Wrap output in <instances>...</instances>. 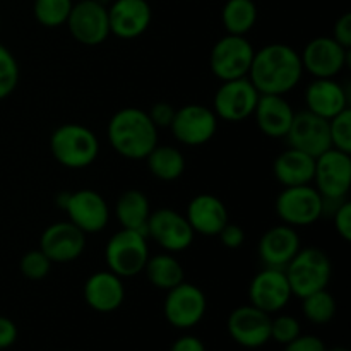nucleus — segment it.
Masks as SVG:
<instances>
[{"instance_id": "f257e3e1", "label": "nucleus", "mask_w": 351, "mask_h": 351, "mask_svg": "<svg viewBox=\"0 0 351 351\" xmlns=\"http://www.w3.org/2000/svg\"><path fill=\"white\" fill-rule=\"evenodd\" d=\"M302 75L300 53L290 45L271 43L256 50L247 77L259 95L285 96L297 88Z\"/></svg>"}, {"instance_id": "f03ea898", "label": "nucleus", "mask_w": 351, "mask_h": 351, "mask_svg": "<svg viewBox=\"0 0 351 351\" xmlns=\"http://www.w3.org/2000/svg\"><path fill=\"white\" fill-rule=\"evenodd\" d=\"M106 136L117 154L127 160H144L158 144V127L146 110L125 106L113 113Z\"/></svg>"}, {"instance_id": "7ed1b4c3", "label": "nucleus", "mask_w": 351, "mask_h": 351, "mask_svg": "<svg viewBox=\"0 0 351 351\" xmlns=\"http://www.w3.org/2000/svg\"><path fill=\"white\" fill-rule=\"evenodd\" d=\"M50 151L58 165L69 170L91 167L99 154L98 136L81 123H64L50 136Z\"/></svg>"}, {"instance_id": "20e7f679", "label": "nucleus", "mask_w": 351, "mask_h": 351, "mask_svg": "<svg viewBox=\"0 0 351 351\" xmlns=\"http://www.w3.org/2000/svg\"><path fill=\"white\" fill-rule=\"evenodd\" d=\"M293 297L304 298L328 288L332 276V264L328 254L317 247L300 249L285 267Z\"/></svg>"}, {"instance_id": "39448f33", "label": "nucleus", "mask_w": 351, "mask_h": 351, "mask_svg": "<svg viewBox=\"0 0 351 351\" xmlns=\"http://www.w3.org/2000/svg\"><path fill=\"white\" fill-rule=\"evenodd\" d=\"M149 259L146 233L122 228L110 237L105 247L106 266L120 278H134L144 271Z\"/></svg>"}, {"instance_id": "423d86ee", "label": "nucleus", "mask_w": 351, "mask_h": 351, "mask_svg": "<svg viewBox=\"0 0 351 351\" xmlns=\"http://www.w3.org/2000/svg\"><path fill=\"white\" fill-rule=\"evenodd\" d=\"M276 215L281 223L293 228L311 226L324 216V201L312 184L285 187L278 194Z\"/></svg>"}, {"instance_id": "0eeeda50", "label": "nucleus", "mask_w": 351, "mask_h": 351, "mask_svg": "<svg viewBox=\"0 0 351 351\" xmlns=\"http://www.w3.org/2000/svg\"><path fill=\"white\" fill-rule=\"evenodd\" d=\"M314 187L324 201H345L351 187V154L329 147L315 158Z\"/></svg>"}, {"instance_id": "6e6552de", "label": "nucleus", "mask_w": 351, "mask_h": 351, "mask_svg": "<svg viewBox=\"0 0 351 351\" xmlns=\"http://www.w3.org/2000/svg\"><path fill=\"white\" fill-rule=\"evenodd\" d=\"M256 50L245 36L225 34L209 53V69L219 81H233L249 75Z\"/></svg>"}, {"instance_id": "1a4fd4ad", "label": "nucleus", "mask_w": 351, "mask_h": 351, "mask_svg": "<svg viewBox=\"0 0 351 351\" xmlns=\"http://www.w3.org/2000/svg\"><path fill=\"white\" fill-rule=\"evenodd\" d=\"M208 311V298L204 291L194 283L182 281L167 291L163 304L165 319L170 326L180 331L195 328L204 319Z\"/></svg>"}, {"instance_id": "9d476101", "label": "nucleus", "mask_w": 351, "mask_h": 351, "mask_svg": "<svg viewBox=\"0 0 351 351\" xmlns=\"http://www.w3.org/2000/svg\"><path fill=\"white\" fill-rule=\"evenodd\" d=\"M259 96L249 77L223 81L213 98V112L218 120L230 123L243 122L254 115Z\"/></svg>"}, {"instance_id": "9b49d317", "label": "nucleus", "mask_w": 351, "mask_h": 351, "mask_svg": "<svg viewBox=\"0 0 351 351\" xmlns=\"http://www.w3.org/2000/svg\"><path fill=\"white\" fill-rule=\"evenodd\" d=\"M146 237L156 242L165 252L178 254L192 245L195 233L185 215L173 209L161 208L151 211L146 223Z\"/></svg>"}, {"instance_id": "f8f14e48", "label": "nucleus", "mask_w": 351, "mask_h": 351, "mask_svg": "<svg viewBox=\"0 0 351 351\" xmlns=\"http://www.w3.org/2000/svg\"><path fill=\"white\" fill-rule=\"evenodd\" d=\"M350 53L351 50L341 47L332 36H317L302 50V67L314 79H335L348 67Z\"/></svg>"}, {"instance_id": "ddd939ff", "label": "nucleus", "mask_w": 351, "mask_h": 351, "mask_svg": "<svg viewBox=\"0 0 351 351\" xmlns=\"http://www.w3.org/2000/svg\"><path fill=\"white\" fill-rule=\"evenodd\" d=\"M71 36L84 47H98L108 40V7L95 0H77L72 5L67 19Z\"/></svg>"}, {"instance_id": "4468645a", "label": "nucleus", "mask_w": 351, "mask_h": 351, "mask_svg": "<svg viewBox=\"0 0 351 351\" xmlns=\"http://www.w3.org/2000/svg\"><path fill=\"white\" fill-rule=\"evenodd\" d=\"M170 130L184 146H202L215 137L218 130V117L209 106L191 103L175 110Z\"/></svg>"}, {"instance_id": "2eb2a0df", "label": "nucleus", "mask_w": 351, "mask_h": 351, "mask_svg": "<svg viewBox=\"0 0 351 351\" xmlns=\"http://www.w3.org/2000/svg\"><path fill=\"white\" fill-rule=\"evenodd\" d=\"M226 329L230 338L242 348H263L271 341V315L250 304L240 305L230 312Z\"/></svg>"}, {"instance_id": "dca6fc26", "label": "nucleus", "mask_w": 351, "mask_h": 351, "mask_svg": "<svg viewBox=\"0 0 351 351\" xmlns=\"http://www.w3.org/2000/svg\"><path fill=\"white\" fill-rule=\"evenodd\" d=\"M64 211L67 213L69 221L86 235L103 232L110 221V208L105 197L91 189L69 192Z\"/></svg>"}, {"instance_id": "f3484780", "label": "nucleus", "mask_w": 351, "mask_h": 351, "mask_svg": "<svg viewBox=\"0 0 351 351\" xmlns=\"http://www.w3.org/2000/svg\"><path fill=\"white\" fill-rule=\"evenodd\" d=\"M291 288L283 269L264 267L249 285V304L266 314H278L290 304Z\"/></svg>"}, {"instance_id": "a211bd4d", "label": "nucleus", "mask_w": 351, "mask_h": 351, "mask_svg": "<svg viewBox=\"0 0 351 351\" xmlns=\"http://www.w3.org/2000/svg\"><path fill=\"white\" fill-rule=\"evenodd\" d=\"M84 249L86 233L69 219L47 226L40 237V250L51 263H74L84 254Z\"/></svg>"}, {"instance_id": "6ab92c4d", "label": "nucleus", "mask_w": 351, "mask_h": 351, "mask_svg": "<svg viewBox=\"0 0 351 351\" xmlns=\"http://www.w3.org/2000/svg\"><path fill=\"white\" fill-rule=\"evenodd\" d=\"M288 147H295L298 151L317 158L324 151L331 147V137H329V120L314 115L308 110L295 112L293 122L287 134Z\"/></svg>"}, {"instance_id": "aec40b11", "label": "nucleus", "mask_w": 351, "mask_h": 351, "mask_svg": "<svg viewBox=\"0 0 351 351\" xmlns=\"http://www.w3.org/2000/svg\"><path fill=\"white\" fill-rule=\"evenodd\" d=\"M153 19L146 0H113L108 7L110 33L120 40H136L144 34Z\"/></svg>"}, {"instance_id": "412c9836", "label": "nucleus", "mask_w": 351, "mask_h": 351, "mask_svg": "<svg viewBox=\"0 0 351 351\" xmlns=\"http://www.w3.org/2000/svg\"><path fill=\"white\" fill-rule=\"evenodd\" d=\"M300 249L302 240L297 228L285 223L266 230L257 245L261 263L264 264V267H274V269H285Z\"/></svg>"}, {"instance_id": "4be33fe9", "label": "nucleus", "mask_w": 351, "mask_h": 351, "mask_svg": "<svg viewBox=\"0 0 351 351\" xmlns=\"http://www.w3.org/2000/svg\"><path fill=\"white\" fill-rule=\"evenodd\" d=\"M82 297L89 308L99 314H110L122 307L125 300L123 278L112 271H96L86 280Z\"/></svg>"}, {"instance_id": "5701e85b", "label": "nucleus", "mask_w": 351, "mask_h": 351, "mask_svg": "<svg viewBox=\"0 0 351 351\" xmlns=\"http://www.w3.org/2000/svg\"><path fill=\"white\" fill-rule=\"evenodd\" d=\"M185 218L195 235L218 237L223 226L228 223V209L216 195L199 194L189 202Z\"/></svg>"}, {"instance_id": "b1692460", "label": "nucleus", "mask_w": 351, "mask_h": 351, "mask_svg": "<svg viewBox=\"0 0 351 351\" xmlns=\"http://www.w3.org/2000/svg\"><path fill=\"white\" fill-rule=\"evenodd\" d=\"M305 106L314 115L331 120L350 108L348 91L336 79H314L305 89Z\"/></svg>"}, {"instance_id": "393cba45", "label": "nucleus", "mask_w": 351, "mask_h": 351, "mask_svg": "<svg viewBox=\"0 0 351 351\" xmlns=\"http://www.w3.org/2000/svg\"><path fill=\"white\" fill-rule=\"evenodd\" d=\"M261 132L271 139H285L293 122L295 110L285 96L261 95L254 115Z\"/></svg>"}, {"instance_id": "a878e982", "label": "nucleus", "mask_w": 351, "mask_h": 351, "mask_svg": "<svg viewBox=\"0 0 351 351\" xmlns=\"http://www.w3.org/2000/svg\"><path fill=\"white\" fill-rule=\"evenodd\" d=\"M315 158L295 147L281 151L273 163V173L283 187L308 185L314 180Z\"/></svg>"}, {"instance_id": "bb28decb", "label": "nucleus", "mask_w": 351, "mask_h": 351, "mask_svg": "<svg viewBox=\"0 0 351 351\" xmlns=\"http://www.w3.org/2000/svg\"><path fill=\"white\" fill-rule=\"evenodd\" d=\"M151 215L149 199L139 189L122 192L115 202V218L122 228L146 233V223Z\"/></svg>"}, {"instance_id": "cd10ccee", "label": "nucleus", "mask_w": 351, "mask_h": 351, "mask_svg": "<svg viewBox=\"0 0 351 351\" xmlns=\"http://www.w3.org/2000/svg\"><path fill=\"white\" fill-rule=\"evenodd\" d=\"M144 274H146L147 281L153 285L158 290L168 291L185 281L184 267H182L180 261L175 257V254L163 252L149 256L146 266H144Z\"/></svg>"}, {"instance_id": "c85d7f7f", "label": "nucleus", "mask_w": 351, "mask_h": 351, "mask_svg": "<svg viewBox=\"0 0 351 351\" xmlns=\"http://www.w3.org/2000/svg\"><path fill=\"white\" fill-rule=\"evenodd\" d=\"M144 160H146L151 175L161 182L178 180L185 171L184 154L170 144L158 143Z\"/></svg>"}, {"instance_id": "c756f323", "label": "nucleus", "mask_w": 351, "mask_h": 351, "mask_svg": "<svg viewBox=\"0 0 351 351\" xmlns=\"http://www.w3.org/2000/svg\"><path fill=\"white\" fill-rule=\"evenodd\" d=\"M221 23L226 34L245 36L257 23V5L254 0H228L223 5Z\"/></svg>"}, {"instance_id": "7c9ffc66", "label": "nucleus", "mask_w": 351, "mask_h": 351, "mask_svg": "<svg viewBox=\"0 0 351 351\" xmlns=\"http://www.w3.org/2000/svg\"><path fill=\"white\" fill-rule=\"evenodd\" d=\"M336 308H338V305H336L335 297L329 293L328 288L314 291V293L302 298L304 317L315 326L329 324L335 319Z\"/></svg>"}, {"instance_id": "2f4dec72", "label": "nucleus", "mask_w": 351, "mask_h": 351, "mask_svg": "<svg viewBox=\"0 0 351 351\" xmlns=\"http://www.w3.org/2000/svg\"><path fill=\"white\" fill-rule=\"evenodd\" d=\"M74 0H34L33 12L45 27H60L67 23Z\"/></svg>"}, {"instance_id": "473e14b6", "label": "nucleus", "mask_w": 351, "mask_h": 351, "mask_svg": "<svg viewBox=\"0 0 351 351\" xmlns=\"http://www.w3.org/2000/svg\"><path fill=\"white\" fill-rule=\"evenodd\" d=\"M19 84V64L12 51L0 43V99H5Z\"/></svg>"}, {"instance_id": "72a5a7b5", "label": "nucleus", "mask_w": 351, "mask_h": 351, "mask_svg": "<svg viewBox=\"0 0 351 351\" xmlns=\"http://www.w3.org/2000/svg\"><path fill=\"white\" fill-rule=\"evenodd\" d=\"M331 147L351 154V110L346 108L329 120Z\"/></svg>"}, {"instance_id": "f704fd0d", "label": "nucleus", "mask_w": 351, "mask_h": 351, "mask_svg": "<svg viewBox=\"0 0 351 351\" xmlns=\"http://www.w3.org/2000/svg\"><path fill=\"white\" fill-rule=\"evenodd\" d=\"M51 264L53 263L40 249H34L24 254L19 263V269L23 276L27 278V280L40 281L50 274Z\"/></svg>"}, {"instance_id": "c9c22d12", "label": "nucleus", "mask_w": 351, "mask_h": 351, "mask_svg": "<svg viewBox=\"0 0 351 351\" xmlns=\"http://www.w3.org/2000/svg\"><path fill=\"white\" fill-rule=\"evenodd\" d=\"M302 335V326L297 317L290 314H280L276 317H271V341H276L278 345H288L295 338Z\"/></svg>"}, {"instance_id": "e433bc0d", "label": "nucleus", "mask_w": 351, "mask_h": 351, "mask_svg": "<svg viewBox=\"0 0 351 351\" xmlns=\"http://www.w3.org/2000/svg\"><path fill=\"white\" fill-rule=\"evenodd\" d=\"M332 223H335V228L338 232V235L341 237L345 242L351 240V202L346 199L341 204L336 208V211L331 215Z\"/></svg>"}, {"instance_id": "4c0bfd02", "label": "nucleus", "mask_w": 351, "mask_h": 351, "mask_svg": "<svg viewBox=\"0 0 351 351\" xmlns=\"http://www.w3.org/2000/svg\"><path fill=\"white\" fill-rule=\"evenodd\" d=\"M175 110L177 108H173V105H170V103L158 101L151 106L147 115H149L151 122H153L158 129H165V127L170 129V123L175 117Z\"/></svg>"}, {"instance_id": "58836bf2", "label": "nucleus", "mask_w": 351, "mask_h": 351, "mask_svg": "<svg viewBox=\"0 0 351 351\" xmlns=\"http://www.w3.org/2000/svg\"><path fill=\"white\" fill-rule=\"evenodd\" d=\"M219 242L226 249H239L245 242V232H243L242 226L235 225V223H226L221 228V232L218 233Z\"/></svg>"}, {"instance_id": "ea45409f", "label": "nucleus", "mask_w": 351, "mask_h": 351, "mask_svg": "<svg viewBox=\"0 0 351 351\" xmlns=\"http://www.w3.org/2000/svg\"><path fill=\"white\" fill-rule=\"evenodd\" d=\"M328 346L322 341L319 336L314 335H300L298 338H295L293 341H290L288 345H285L283 351H326Z\"/></svg>"}, {"instance_id": "a19ab883", "label": "nucleus", "mask_w": 351, "mask_h": 351, "mask_svg": "<svg viewBox=\"0 0 351 351\" xmlns=\"http://www.w3.org/2000/svg\"><path fill=\"white\" fill-rule=\"evenodd\" d=\"M332 38L338 41L341 47L351 48V14L345 12L341 17H338V21L335 23L332 27Z\"/></svg>"}, {"instance_id": "79ce46f5", "label": "nucleus", "mask_w": 351, "mask_h": 351, "mask_svg": "<svg viewBox=\"0 0 351 351\" xmlns=\"http://www.w3.org/2000/svg\"><path fill=\"white\" fill-rule=\"evenodd\" d=\"M17 341V326L12 319L0 315V351L9 350Z\"/></svg>"}, {"instance_id": "37998d69", "label": "nucleus", "mask_w": 351, "mask_h": 351, "mask_svg": "<svg viewBox=\"0 0 351 351\" xmlns=\"http://www.w3.org/2000/svg\"><path fill=\"white\" fill-rule=\"evenodd\" d=\"M168 351H206V345L197 336L184 335L171 343Z\"/></svg>"}, {"instance_id": "c03bdc74", "label": "nucleus", "mask_w": 351, "mask_h": 351, "mask_svg": "<svg viewBox=\"0 0 351 351\" xmlns=\"http://www.w3.org/2000/svg\"><path fill=\"white\" fill-rule=\"evenodd\" d=\"M326 351H350V350L345 348V346H335V348H328Z\"/></svg>"}, {"instance_id": "a18cd8bd", "label": "nucleus", "mask_w": 351, "mask_h": 351, "mask_svg": "<svg viewBox=\"0 0 351 351\" xmlns=\"http://www.w3.org/2000/svg\"><path fill=\"white\" fill-rule=\"evenodd\" d=\"M95 2H98V3H101V5H105V7H108L110 3L113 2V0H95Z\"/></svg>"}, {"instance_id": "49530a36", "label": "nucleus", "mask_w": 351, "mask_h": 351, "mask_svg": "<svg viewBox=\"0 0 351 351\" xmlns=\"http://www.w3.org/2000/svg\"><path fill=\"white\" fill-rule=\"evenodd\" d=\"M74 2H77V0H74Z\"/></svg>"}]
</instances>
